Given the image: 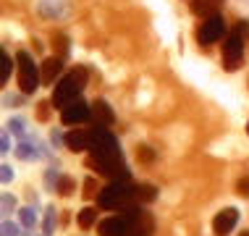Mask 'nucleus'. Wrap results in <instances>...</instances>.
Masks as SVG:
<instances>
[{"label":"nucleus","mask_w":249,"mask_h":236,"mask_svg":"<svg viewBox=\"0 0 249 236\" xmlns=\"http://www.w3.org/2000/svg\"><path fill=\"white\" fill-rule=\"evenodd\" d=\"M100 236H150L152 220L142 207H126L113 218L100 220Z\"/></svg>","instance_id":"nucleus-1"},{"label":"nucleus","mask_w":249,"mask_h":236,"mask_svg":"<svg viewBox=\"0 0 249 236\" xmlns=\"http://www.w3.org/2000/svg\"><path fill=\"white\" fill-rule=\"evenodd\" d=\"M87 76H89V71L84 69V66H73L71 73H66L63 79L55 84V92H53V108H69L73 100L82 94L84 84H87Z\"/></svg>","instance_id":"nucleus-2"},{"label":"nucleus","mask_w":249,"mask_h":236,"mask_svg":"<svg viewBox=\"0 0 249 236\" xmlns=\"http://www.w3.org/2000/svg\"><path fill=\"white\" fill-rule=\"evenodd\" d=\"M97 205L105 207V210H126V207L139 205L137 202V184L131 186L129 181H113V184H107L97 194Z\"/></svg>","instance_id":"nucleus-3"},{"label":"nucleus","mask_w":249,"mask_h":236,"mask_svg":"<svg viewBox=\"0 0 249 236\" xmlns=\"http://www.w3.org/2000/svg\"><path fill=\"white\" fill-rule=\"evenodd\" d=\"M16 63H18V87H21L24 94H32L39 87L42 73H39V69L35 66V60H32V55L26 50L16 53Z\"/></svg>","instance_id":"nucleus-4"},{"label":"nucleus","mask_w":249,"mask_h":236,"mask_svg":"<svg viewBox=\"0 0 249 236\" xmlns=\"http://www.w3.org/2000/svg\"><path fill=\"white\" fill-rule=\"evenodd\" d=\"M244 37L241 32H231L223 39V69L226 71H236L241 66V58H244Z\"/></svg>","instance_id":"nucleus-5"},{"label":"nucleus","mask_w":249,"mask_h":236,"mask_svg":"<svg viewBox=\"0 0 249 236\" xmlns=\"http://www.w3.org/2000/svg\"><path fill=\"white\" fill-rule=\"evenodd\" d=\"M226 37V21H223V16L220 13H215V16H207L205 21L199 24V29H197V42L199 45H215L218 39H223Z\"/></svg>","instance_id":"nucleus-6"},{"label":"nucleus","mask_w":249,"mask_h":236,"mask_svg":"<svg viewBox=\"0 0 249 236\" xmlns=\"http://www.w3.org/2000/svg\"><path fill=\"white\" fill-rule=\"evenodd\" d=\"M92 118V108L82 103V100H73L69 108H63L60 110V121H63V126H76V124H87V121Z\"/></svg>","instance_id":"nucleus-7"},{"label":"nucleus","mask_w":249,"mask_h":236,"mask_svg":"<svg viewBox=\"0 0 249 236\" xmlns=\"http://www.w3.org/2000/svg\"><path fill=\"white\" fill-rule=\"evenodd\" d=\"M236 223H239V210L236 207H226V210H220L213 218V234L215 236H228Z\"/></svg>","instance_id":"nucleus-8"},{"label":"nucleus","mask_w":249,"mask_h":236,"mask_svg":"<svg viewBox=\"0 0 249 236\" xmlns=\"http://www.w3.org/2000/svg\"><path fill=\"white\" fill-rule=\"evenodd\" d=\"M92 145V131L89 129H71L66 134V147H69L71 152H84L89 150Z\"/></svg>","instance_id":"nucleus-9"},{"label":"nucleus","mask_w":249,"mask_h":236,"mask_svg":"<svg viewBox=\"0 0 249 236\" xmlns=\"http://www.w3.org/2000/svg\"><path fill=\"white\" fill-rule=\"evenodd\" d=\"M71 11L69 0H39V13L45 18H66Z\"/></svg>","instance_id":"nucleus-10"},{"label":"nucleus","mask_w":249,"mask_h":236,"mask_svg":"<svg viewBox=\"0 0 249 236\" xmlns=\"http://www.w3.org/2000/svg\"><path fill=\"white\" fill-rule=\"evenodd\" d=\"M113 110L107 108L105 100H95L92 103V124H100V126H110L113 124Z\"/></svg>","instance_id":"nucleus-11"},{"label":"nucleus","mask_w":249,"mask_h":236,"mask_svg":"<svg viewBox=\"0 0 249 236\" xmlns=\"http://www.w3.org/2000/svg\"><path fill=\"white\" fill-rule=\"evenodd\" d=\"M63 63H66V60L63 58H58V55H53V58H45V63H42V71H39V73H42V82H55V79H58V73L60 71H63Z\"/></svg>","instance_id":"nucleus-12"},{"label":"nucleus","mask_w":249,"mask_h":236,"mask_svg":"<svg viewBox=\"0 0 249 236\" xmlns=\"http://www.w3.org/2000/svg\"><path fill=\"white\" fill-rule=\"evenodd\" d=\"M220 5H223V0H194L192 3V13H197V16H215V13L220 11Z\"/></svg>","instance_id":"nucleus-13"},{"label":"nucleus","mask_w":249,"mask_h":236,"mask_svg":"<svg viewBox=\"0 0 249 236\" xmlns=\"http://www.w3.org/2000/svg\"><path fill=\"white\" fill-rule=\"evenodd\" d=\"M0 84H8V76L13 71V58L8 55V50H0Z\"/></svg>","instance_id":"nucleus-14"},{"label":"nucleus","mask_w":249,"mask_h":236,"mask_svg":"<svg viewBox=\"0 0 249 236\" xmlns=\"http://www.w3.org/2000/svg\"><path fill=\"white\" fill-rule=\"evenodd\" d=\"M158 197V189L150 184H137V202H152Z\"/></svg>","instance_id":"nucleus-15"},{"label":"nucleus","mask_w":249,"mask_h":236,"mask_svg":"<svg viewBox=\"0 0 249 236\" xmlns=\"http://www.w3.org/2000/svg\"><path fill=\"white\" fill-rule=\"evenodd\" d=\"M92 223H97V210H95V207H84V210L79 213V226L89 228Z\"/></svg>","instance_id":"nucleus-16"},{"label":"nucleus","mask_w":249,"mask_h":236,"mask_svg":"<svg viewBox=\"0 0 249 236\" xmlns=\"http://www.w3.org/2000/svg\"><path fill=\"white\" fill-rule=\"evenodd\" d=\"M16 155H18L21 160H37V158H39V152H37L32 145H26V142H21V145L16 147Z\"/></svg>","instance_id":"nucleus-17"},{"label":"nucleus","mask_w":249,"mask_h":236,"mask_svg":"<svg viewBox=\"0 0 249 236\" xmlns=\"http://www.w3.org/2000/svg\"><path fill=\"white\" fill-rule=\"evenodd\" d=\"M18 218H21V223L26 228H32L37 223V213H35V207H24V210H18Z\"/></svg>","instance_id":"nucleus-18"},{"label":"nucleus","mask_w":249,"mask_h":236,"mask_svg":"<svg viewBox=\"0 0 249 236\" xmlns=\"http://www.w3.org/2000/svg\"><path fill=\"white\" fill-rule=\"evenodd\" d=\"M55 53H58V58H63L66 60V55H69V39H66V35H55Z\"/></svg>","instance_id":"nucleus-19"},{"label":"nucleus","mask_w":249,"mask_h":236,"mask_svg":"<svg viewBox=\"0 0 249 236\" xmlns=\"http://www.w3.org/2000/svg\"><path fill=\"white\" fill-rule=\"evenodd\" d=\"M55 192H58V194H63V197H69V194L73 192V179H71V176H60L58 186H55Z\"/></svg>","instance_id":"nucleus-20"},{"label":"nucleus","mask_w":249,"mask_h":236,"mask_svg":"<svg viewBox=\"0 0 249 236\" xmlns=\"http://www.w3.org/2000/svg\"><path fill=\"white\" fill-rule=\"evenodd\" d=\"M5 129H11L13 137H24V118H18V116H16V118H11Z\"/></svg>","instance_id":"nucleus-21"},{"label":"nucleus","mask_w":249,"mask_h":236,"mask_svg":"<svg viewBox=\"0 0 249 236\" xmlns=\"http://www.w3.org/2000/svg\"><path fill=\"white\" fill-rule=\"evenodd\" d=\"M100 192H103V189L97 186V181H95V179H87V181H84V192H82V194H84L87 200H89L92 194H100Z\"/></svg>","instance_id":"nucleus-22"},{"label":"nucleus","mask_w":249,"mask_h":236,"mask_svg":"<svg viewBox=\"0 0 249 236\" xmlns=\"http://www.w3.org/2000/svg\"><path fill=\"white\" fill-rule=\"evenodd\" d=\"M53 228H55V210H53V207H48V210H45V234H53Z\"/></svg>","instance_id":"nucleus-23"},{"label":"nucleus","mask_w":249,"mask_h":236,"mask_svg":"<svg viewBox=\"0 0 249 236\" xmlns=\"http://www.w3.org/2000/svg\"><path fill=\"white\" fill-rule=\"evenodd\" d=\"M137 155H139V160H142V163H150V160H155V150H150V147L147 145H142L137 150Z\"/></svg>","instance_id":"nucleus-24"},{"label":"nucleus","mask_w":249,"mask_h":236,"mask_svg":"<svg viewBox=\"0 0 249 236\" xmlns=\"http://www.w3.org/2000/svg\"><path fill=\"white\" fill-rule=\"evenodd\" d=\"M236 192L241 194V197H249V176H247V179H239V181H236Z\"/></svg>","instance_id":"nucleus-25"},{"label":"nucleus","mask_w":249,"mask_h":236,"mask_svg":"<svg viewBox=\"0 0 249 236\" xmlns=\"http://www.w3.org/2000/svg\"><path fill=\"white\" fill-rule=\"evenodd\" d=\"M3 236H18L16 223H11V220H3Z\"/></svg>","instance_id":"nucleus-26"},{"label":"nucleus","mask_w":249,"mask_h":236,"mask_svg":"<svg viewBox=\"0 0 249 236\" xmlns=\"http://www.w3.org/2000/svg\"><path fill=\"white\" fill-rule=\"evenodd\" d=\"M58 181H60L58 171H48V173H45V184H48V186H58Z\"/></svg>","instance_id":"nucleus-27"},{"label":"nucleus","mask_w":249,"mask_h":236,"mask_svg":"<svg viewBox=\"0 0 249 236\" xmlns=\"http://www.w3.org/2000/svg\"><path fill=\"white\" fill-rule=\"evenodd\" d=\"M48 108H50V103H39L37 105V118L39 121H48Z\"/></svg>","instance_id":"nucleus-28"},{"label":"nucleus","mask_w":249,"mask_h":236,"mask_svg":"<svg viewBox=\"0 0 249 236\" xmlns=\"http://www.w3.org/2000/svg\"><path fill=\"white\" fill-rule=\"evenodd\" d=\"M13 207H16V200H13L11 194H5V197H3V213H11Z\"/></svg>","instance_id":"nucleus-29"},{"label":"nucleus","mask_w":249,"mask_h":236,"mask_svg":"<svg viewBox=\"0 0 249 236\" xmlns=\"http://www.w3.org/2000/svg\"><path fill=\"white\" fill-rule=\"evenodd\" d=\"M0 171H3V173H0V179H3V184H8V181L13 179V168H11V165H3Z\"/></svg>","instance_id":"nucleus-30"},{"label":"nucleus","mask_w":249,"mask_h":236,"mask_svg":"<svg viewBox=\"0 0 249 236\" xmlns=\"http://www.w3.org/2000/svg\"><path fill=\"white\" fill-rule=\"evenodd\" d=\"M0 147H3V150H0V152H8V150H11V142H8V131H3V139H0Z\"/></svg>","instance_id":"nucleus-31"},{"label":"nucleus","mask_w":249,"mask_h":236,"mask_svg":"<svg viewBox=\"0 0 249 236\" xmlns=\"http://www.w3.org/2000/svg\"><path fill=\"white\" fill-rule=\"evenodd\" d=\"M239 236H249V231H241V234H239Z\"/></svg>","instance_id":"nucleus-32"},{"label":"nucleus","mask_w":249,"mask_h":236,"mask_svg":"<svg viewBox=\"0 0 249 236\" xmlns=\"http://www.w3.org/2000/svg\"><path fill=\"white\" fill-rule=\"evenodd\" d=\"M247 134H249V124H247Z\"/></svg>","instance_id":"nucleus-33"}]
</instances>
